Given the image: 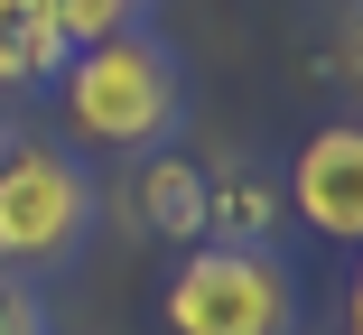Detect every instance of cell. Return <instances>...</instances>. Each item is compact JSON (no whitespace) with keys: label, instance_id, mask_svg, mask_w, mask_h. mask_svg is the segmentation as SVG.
<instances>
[{"label":"cell","instance_id":"cell-5","mask_svg":"<svg viewBox=\"0 0 363 335\" xmlns=\"http://www.w3.org/2000/svg\"><path fill=\"white\" fill-rule=\"evenodd\" d=\"M140 215L168 242H196L205 233V168H186L177 149H150V168H140Z\"/></svg>","mask_w":363,"mask_h":335},{"label":"cell","instance_id":"cell-10","mask_svg":"<svg viewBox=\"0 0 363 335\" xmlns=\"http://www.w3.org/2000/svg\"><path fill=\"white\" fill-rule=\"evenodd\" d=\"M0 19H47V0H0Z\"/></svg>","mask_w":363,"mask_h":335},{"label":"cell","instance_id":"cell-8","mask_svg":"<svg viewBox=\"0 0 363 335\" xmlns=\"http://www.w3.org/2000/svg\"><path fill=\"white\" fill-rule=\"evenodd\" d=\"M150 0H47V28L65 38V47H94V38H112V28H130Z\"/></svg>","mask_w":363,"mask_h":335},{"label":"cell","instance_id":"cell-9","mask_svg":"<svg viewBox=\"0 0 363 335\" xmlns=\"http://www.w3.org/2000/svg\"><path fill=\"white\" fill-rule=\"evenodd\" d=\"M0 335H47V298L19 289V280H0Z\"/></svg>","mask_w":363,"mask_h":335},{"label":"cell","instance_id":"cell-2","mask_svg":"<svg viewBox=\"0 0 363 335\" xmlns=\"http://www.w3.org/2000/svg\"><path fill=\"white\" fill-rule=\"evenodd\" d=\"M298 289L261 242H205L168 280V335H289Z\"/></svg>","mask_w":363,"mask_h":335},{"label":"cell","instance_id":"cell-7","mask_svg":"<svg viewBox=\"0 0 363 335\" xmlns=\"http://www.w3.org/2000/svg\"><path fill=\"white\" fill-rule=\"evenodd\" d=\"M75 56L47 19H0V84H38V75H56V65Z\"/></svg>","mask_w":363,"mask_h":335},{"label":"cell","instance_id":"cell-3","mask_svg":"<svg viewBox=\"0 0 363 335\" xmlns=\"http://www.w3.org/2000/svg\"><path fill=\"white\" fill-rule=\"evenodd\" d=\"M94 224V168L65 149H10L0 159V261H56Z\"/></svg>","mask_w":363,"mask_h":335},{"label":"cell","instance_id":"cell-1","mask_svg":"<svg viewBox=\"0 0 363 335\" xmlns=\"http://www.w3.org/2000/svg\"><path fill=\"white\" fill-rule=\"evenodd\" d=\"M56 93H65L75 140H94V149H159L186 121V75L150 28H112L94 47H75L56 65Z\"/></svg>","mask_w":363,"mask_h":335},{"label":"cell","instance_id":"cell-4","mask_svg":"<svg viewBox=\"0 0 363 335\" xmlns=\"http://www.w3.org/2000/svg\"><path fill=\"white\" fill-rule=\"evenodd\" d=\"M289 205H298L308 233H326V242H354V233H363V130H354V121H326L317 140L298 149V168H289Z\"/></svg>","mask_w":363,"mask_h":335},{"label":"cell","instance_id":"cell-6","mask_svg":"<svg viewBox=\"0 0 363 335\" xmlns=\"http://www.w3.org/2000/svg\"><path fill=\"white\" fill-rule=\"evenodd\" d=\"M270 224H279V195L261 186V177H214L205 186V233H224V242H270Z\"/></svg>","mask_w":363,"mask_h":335},{"label":"cell","instance_id":"cell-11","mask_svg":"<svg viewBox=\"0 0 363 335\" xmlns=\"http://www.w3.org/2000/svg\"><path fill=\"white\" fill-rule=\"evenodd\" d=\"M0 159H10V140H0Z\"/></svg>","mask_w":363,"mask_h":335}]
</instances>
